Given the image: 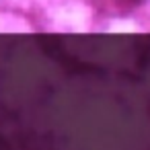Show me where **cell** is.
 Returning <instances> with one entry per match:
<instances>
[{"label": "cell", "instance_id": "6da1fadb", "mask_svg": "<svg viewBox=\"0 0 150 150\" xmlns=\"http://www.w3.org/2000/svg\"><path fill=\"white\" fill-rule=\"evenodd\" d=\"M146 0H88V4L107 17H125L129 13H134L136 8H140Z\"/></svg>", "mask_w": 150, "mask_h": 150}]
</instances>
